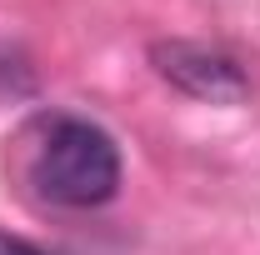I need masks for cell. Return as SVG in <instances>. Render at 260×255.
<instances>
[{
    "instance_id": "obj_2",
    "label": "cell",
    "mask_w": 260,
    "mask_h": 255,
    "mask_svg": "<svg viewBox=\"0 0 260 255\" xmlns=\"http://www.w3.org/2000/svg\"><path fill=\"white\" fill-rule=\"evenodd\" d=\"M150 65L165 85H175L180 95L205 100V105H240L250 100V75L240 70L235 55L200 45V40H155Z\"/></svg>"
},
{
    "instance_id": "obj_1",
    "label": "cell",
    "mask_w": 260,
    "mask_h": 255,
    "mask_svg": "<svg viewBox=\"0 0 260 255\" xmlns=\"http://www.w3.org/2000/svg\"><path fill=\"white\" fill-rule=\"evenodd\" d=\"M30 185L50 205L90 210L120 190V145L80 115H55L30 155Z\"/></svg>"
},
{
    "instance_id": "obj_3",
    "label": "cell",
    "mask_w": 260,
    "mask_h": 255,
    "mask_svg": "<svg viewBox=\"0 0 260 255\" xmlns=\"http://www.w3.org/2000/svg\"><path fill=\"white\" fill-rule=\"evenodd\" d=\"M0 255H45L35 240H25V235H10V230H0Z\"/></svg>"
}]
</instances>
